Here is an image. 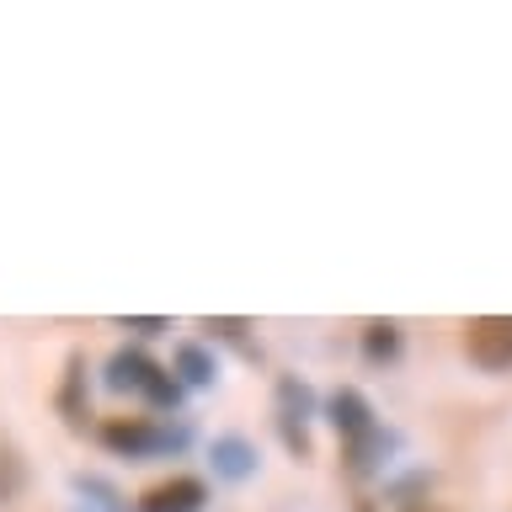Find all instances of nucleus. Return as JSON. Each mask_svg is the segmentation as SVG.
Listing matches in <instances>:
<instances>
[{
    "instance_id": "2",
    "label": "nucleus",
    "mask_w": 512,
    "mask_h": 512,
    "mask_svg": "<svg viewBox=\"0 0 512 512\" xmlns=\"http://www.w3.org/2000/svg\"><path fill=\"white\" fill-rule=\"evenodd\" d=\"M208 502V486L198 475H171V480H155L150 491L139 496L144 512H203Z\"/></svg>"
},
{
    "instance_id": "4",
    "label": "nucleus",
    "mask_w": 512,
    "mask_h": 512,
    "mask_svg": "<svg viewBox=\"0 0 512 512\" xmlns=\"http://www.w3.org/2000/svg\"><path fill=\"white\" fill-rule=\"evenodd\" d=\"M331 422H336V432H342V443H358V438H368V432H379L374 406H368L358 390H336L331 395Z\"/></svg>"
},
{
    "instance_id": "5",
    "label": "nucleus",
    "mask_w": 512,
    "mask_h": 512,
    "mask_svg": "<svg viewBox=\"0 0 512 512\" xmlns=\"http://www.w3.org/2000/svg\"><path fill=\"white\" fill-rule=\"evenodd\" d=\"M363 352L374 363L395 358V352H400V326H395V320H368V326H363Z\"/></svg>"
},
{
    "instance_id": "7",
    "label": "nucleus",
    "mask_w": 512,
    "mask_h": 512,
    "mask_svg": "<svg viewBox=\"0 0 512 512\" xmlns=\"http://www.w3.org/2000/svg\"><path fill=\"white\" fill-rule=\"evenodd\" d=\"M214 459H219L224 475H246V470H251V448L240 443V438H219V443H214Z\"/></svg>"
},
{
    "instance_id": "8",
    "label": "nucleus",
    "mask_w": 512,
    "mask_h": 512,
    "mask_svg": "<svg viewBox=\"0 0 512 512\" xmlns=\"http://www.w3.org/2000/svg\"><path fill=\"white\" fill-rule=\"evenodd\" d=\"M176 363H182V374H187L192 384H208V379H214V368H208L203 347H182V352H176Z\"/></svg>"
},
{
    "instance_id": "9",
    "label": "nucleus",
    "mask_w": 512,
    "mask_h": 512,
    "mask_svg": "<svg viewBox=\"0 0 512 512\" xmlns=\"http://www.w3.org/2000/svg\"><path fill=\"white\" fill-rule=\"evenodd\" d=\"M208 331H219V336H240V331H246V320H208Z\"/></svg>"
},
{
    "instance_id": "10",
    "label": "nucleus",
    "mask_w": 512,
    "mask_h": 512,
    "mask_svg": "<svg viewBox=\"0 0 512 512\" xmlns=\"http://www.w3.org/2000/svg\"><path fill=\"white\" fill-rule=\"evenodd\" d=\"M400 512H448V507H438V502H406Z\"/></svg>"
},
{
    "instance_id": "1",
    "label": "nucleus",
    "mask_w": 512,
    "mask_h": 512,
    "mask_svg": "<svg viewBox=\"0 0 512 512\" xmlns=\"http://www.w3.org/2000/svg\"><path fill=\"white\" fill-rule=\"evenodd\" d=\"M464 352H470V363L486 368V374L512 368V315H475V320H464Z\"/></svg>"
},
{
    "instance_id": "6",
    "label": "nucleus",
    "mask_w": 512,
    "mask_h": 512,
    "mask_svg": "<svg viewBox=\"0 0 512 512\" xmlns=\"http://www.w3.org/2000/svg\"><path fill=\"white\" fill-rule=\"evenodd\" d=\"M22 491H27V464H22V454H16L11 443H0V507L16 502Z\"/></svg>"
},
{
    "instance_id": "3",
    "label": "nucleus",
    "mask_w": 512,
    "mask_h": 512,
    "mask_svg": "<svg viewBox=\"0 0 512 512\" xmlns=\"http://www.w3.org/2000/svg\"><path fill=\"white\" fill-rule=\"evenodd\" d=\"M102 443L112 448V454H150V448L160 443V432H155V422L150 416H107L102 422Z\"/></svg>"
}]
</instances>
